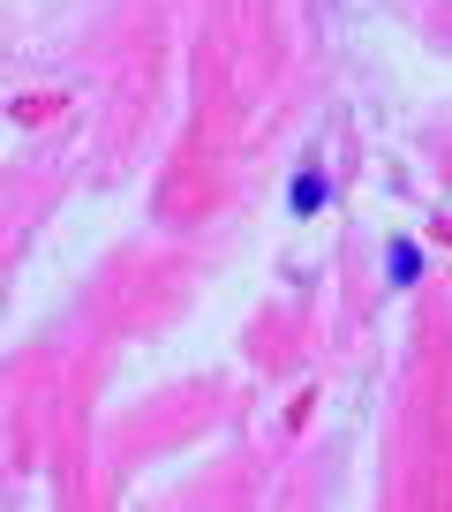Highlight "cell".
Segmentation results:
<instances>
[{
    "label": "cell",
    "mask_w": 452,
    "mask_h": 512,
    "mask_svg": "<svg viewBox=\"0 0 452 512\" xmlns=\"http://www.w3.org/2000/svg\"><path fill=\"white\" fill-rule=\"evenodd\" d=\"M317 204H324V181L302 174V181H294V211H317Z\"/></svg>",
    "instance_id": "1"
}]
</instances>
